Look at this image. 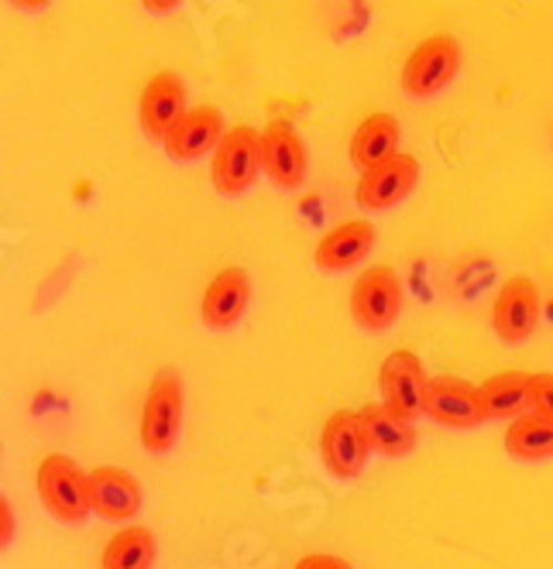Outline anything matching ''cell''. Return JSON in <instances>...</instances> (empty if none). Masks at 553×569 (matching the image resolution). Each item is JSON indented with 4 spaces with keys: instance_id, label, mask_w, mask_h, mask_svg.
<instances>
[{
    "instance_id": "obj_25",
    "label": "cell",
    "mask_w": 553,
    "mask_h": 569,
    "mask_svg": "<svg viewBox=\"0 0 553 569\" xmlns=\"http://www.w3.org/2000/svg\"><path fill=\"white\" fill-rule=\"evenodd\" d=\"M145 4V11H151V14H169V11H176L182 0H141Z\"/></svg>"
},
{
    "instance_id": "obj_17",
    "label": "cell",
    "mask_w": 553,
    "mask_h": 569,
    "mask_svg": "<svg viewBox=\"0 0 553 569\" xmlns=\"http://www.w3.org/2000/svg\"><path fill=\"white\" fill-rule=\"evenodd\" d=\"M399 120H395L392 113H368L358 131L350 134V161L358 172H368L375 166H382V161H388L392 154H399Z\"/></svg>"
},
{
    "instance_id": "obj_9",
    "label": "cell",
    "mask_w": 553,
    "mask_h": 569,
    "mask_svg": "<svg viewBox=\"0 0 553 569\" xmlns=\"http://www.w3.org/2000/svg\"><path fill=\"white\" fill-rule=\"evenodd\" d=\"M540 322V289L526 278H508L492 306V330L502 343H526Z\"/></svg>"
},
{
    "instance_id": "obj_7",
    "label": "cell",
    "mask_w": 553,
    "mask_h": 569,
    "mask_svg": "<svg viewBox=\"0 0 553 569\" xmlns=\"http://www.w3.org/2000/svg\"><path fill=\"white\" fill-rule=\"evenodd\" d=\"M372 442H368V432H365V422L358 412H334L320 432V457H324V467L340 477V480H354L362 477L368 460H372Z\"/></svg>"
},
{
    "instance_id": "obj_3",
    "label": "cell",
    "mask_w": 553,
    "mask_h": 569,
    "mask_svg": "<svg viewBox=\"0 0 553 569\" xmlns=\"http://www.w3.org/2000/svg\"><path fill=\"white\" fill-rule=\"evenodd\" d=\"M461 69V46L454 34H429L406 56L399 83L409 97H437L454 83Z\"/></svg>"
},
{
    "instance_id": "obj_24",
    "label": "cell",
    "mask_w": 553,
    "mask_h": 569,
    "mask_svg": "<svg viewBox=\"0 0 553 569\" xmlns=\"http://www.w3.org/2000/svg\"><path fill=\"white\" fill-rule=\"evenodd\" d=\"M0 539H4V546L14 539V508H11L8 498L0 501Z\"/></svg>"
},
{
    "instance_id": "obj_13",
    "label": "cell",
    "mask_w": 553,
    "mask_h": 569,
    "mask_svg": "<svg viewBox=\"0 0 553 569\" xmlns=\"http://www.w3.org/2000/svg\"><path fill=\"white\" fill-rule=\"evenodd\" d=\"M251 302V274L241 264L220 268L200 299V319L210 330H230Z\"/></svg>"
},
{
    "instance_id": "obj_21",
    "label": "cell",
    "mask_w": 553,
    "mask_h": 569,
    "mask_svg": "<svg viewBox=\"0 0 553 569\" xmlns=\"http://www.w3.org/2000/svg\"><path fill=\"white\" fill-rule=\"evenodd\" d=\"M530 381L533 375L526 371H502L492 375L482 388V401L488 419H520L530 409Z\"/></svg>"
},
{
    "instance_id": "obj_10",
    "label": "cell",
    "mask_w": 553,
    "mask_h": 569,
    "mask_svg": "<svg viewBox=\"0 0 553 569\" xmlns=\"http://www.w3.org/2000/svg\"><path fill=\"white\" fill-rule=\"evenodd\" d=\"M416 182H419V161L413 154L399 151L388 161H382V166L362 172L354 199H358V207H365V210H392L416 189Z\"/></svg>"
},
{
    "instance_id": "obj_18",
    "label": "cell",
    "mask_w": 553,
    "mask_h": 569,
    "mask_svg": "<svg viewBox=\"0 0 553 569\" xmlns=\"http://www.w3.org/2000/svg\"><path fill=\"white\" fill-rule=\"evenodd\" d=\"M358 416L365 422V432H368V442H372L375 453L399 460V457H409L416 450L419 432L409 419L388 412L385 405H365Z\"/></svg>"
},
{
    "instance_id": "obj_6",
    "label": "cell",
    "mask_w": 553,
    "mask_h": 569,
    "mask_svg": "<svg viewBox=\"0 0 553 569\" xmlns=\"http://www.w3.org/2000/svg\"><path fill=\"white\" fill-rule=\"evenodd\" d=\"M403 312V281L392 268L375 264L358 274L350 289V316L362 330H388Z\"/></svg>"
},
{
    "instance_id": "obj_15",
    "label": "cell",
    "mask_w": 553,
    "mask_h": 569,
    "mask_svg": "<svg viewBox=\"0 0 553 569\" xmlns=\"http://www.w3.org/2000/svg\"><path fill=\"white\" fill-rule=\"evenodd\" d=\"M90 501L100 518L128 521L141 511L145 491L141 480L125 467H97L90 470Z\"/></svg>"
},
{
    "instance_id": "obj_2",
    "label": "cell",
    "mask_w": 553,
    "mask_h": 569,
    "mask_svg": "<svg viewBox=\"0 0 553 569\" xmlns=\"http://www.w3.org/2000/svg\"><path fill=\"white\" fill-rule=\"evenodd\" d=\"M38 483V498H42L46 511L66 525L83 521L93 511L90 501V473L79 470V463L72 457L62 453H49L42 463H38L34 473Z\"/></svg>"
},
{
    "instance_id": "obj_22",
    "label": "cell",
    "mask_w": 553,
    "mask_h": 569,
    "mask_svg": "<svg viewBox=\"0 0 553 569\" xmlns=\"http://www.w3.org/2000/svg\"><path fill=\"white\" fill-rule=\"evenodd\" d=\"M530 409L553 419V375H533V381H530Z\"/></svg>"
},
{
    "instance_id": "obj_26",
    "label": "cell",
    "mask_w": 553,
    "mask_h": 569,
    "mask_svg": "<svg viewBox=\"0 0 553 569\" xmlns=\"http://www.w3.org/2000/svg\"><path fill=\"white\" fill-rule=\"evenodd\" d=\"M14 8H21V11H42L49 0H11Z\"/></svg>"
},
{
    "instance_id": "obj_5",
    "label": "cell",
    "mask_w": 553,
    "mask_h": 569,
    "mask_svg": "<svg viewBox=\"0 0 553 569\" xmlns=\"http://www.w3.org/2000/svg\"><path fill=\"white\" fill-rule=\"evenodd\" d=\"M378 391L388 412L403 416L409 422L416 416H426L429 375L423 368V360L413 350H392L378 368Z\"/></svg>"
},
{
    "instance_id": "obj_14",
    "label": "cell",
    "mask_w": 553,
    "mask_h": 569,
    "mask_svg": "<svg viewBox=\"0 0 553 569\" xmlns=\"http://www.w3.org/2000/svg\"><path fill=\"white\" fill-rule=\"evenodd\" d=\"M375 237L378 230L372 220H344L316 240L313 261L324 271H350L354 264H362L372 254Z\"/></svg>"
},
{
    "instance_id": "obj_4",
    "label": "cell",
    "mask_w": 553,
    "mask_h": 569,
    "mask_svg": "<svg viewBox=\"0 0 553 569\" xmlns=\"http://www.w3.org/2000/svg\"><path fill=\"white\" fill-rule=\"evenodd\" d=\"M261 134L248 124L227 128L224 141L214 151L210 179L220 196H241L261 176Z\"/></svg>"
},
{
    "instance_id": "obj_8",
    "label": "cell",
    "mask_w": 553,
    "mask_h": 569,
    "mask_svg": "<svg viewBox=\"0 0 553 569\" xmlns=\"http://www.w3.org/2000/svg\"><path fill=\"white\" fill-rule=\"evenodd\" d=\"M426 419L447 429H478L488 422L482 388H474L464 378L444 375V378H429L426 391Z\"/></svg>"
},
{
    "instance_id": "obj_20",
    "label": "cell",
    "mask_w": 553,
    "mask_h": 569,
    "mask_svg": "<svg viewBox=\"0 0 553 569\" xmlns=\"http://www.w3.org/2000/svg\"><path fill=\"white\" fill-rule=\"evenodd\" d=\"M505 450L508 457H516L523 463H540L553 457V419L540 412H526L520 419H512L505 429Z\"/></svg>"
},
{
    "instance_id": "obj_1",
    "label": "cell",
    "mask_w": 553,
    "mask_h": 569,
    "mask_svg": "<svg viewBox=\"0 0 553 569\" xmlns=\"http://www.w3.org/2000/svg\"><path fill=\"white\" fill-rule=\"evenodd\" d=\"M182 429V378L176 368H162L141 405V422H138V439L145 446V453L151 457H166Z\"/></svg>"
},
{
    "instance_id": "obj_12",
    "label": "cell",
    "mask_w": 553,
    "mask_h": 569,
    "mask_svg": "<svg viewBox=\"0 0 553 569\" xmlns=\"http://www.w3.org/2000/svg\"><path fill=\"white\" fill-rule=\"evenodd\" d=\"M186 87L182 79L169 69L155 72L145 90H141V100H138V120H141V131L151 138V141H166L169 131L182 120L186 113Z\"/></svg>"
},
{
    "instance_id": "obj_23",
    "label": "cell",
    "mask_w": 553,
    "mask_h": 569,
    "mask_svg": "<svg viewBox=\"0 0 553 569\" xmlns=\"http://www.w3.org/2000/svg\"><path fill=\"white\" fill-rule=\"evenodd\" d=\"M293 569H354L347 559H340V556H334V552H309V556H303Z\"/></svg>"
},
{
    "instance_id": "obj_16",
    "label": "cell",
    "mask_w": 553,
    "mask_h": 569,
    "mask_svg": "<svg viewBox=\"0 0 553 569\" xmlns=\"http://www.w3.org/2000/svg\"><path fill=\"white\" fill-rule=\"evenodd\" d=\"M227 128H224V113L210 103H200V107H189L182 113L179 124L169 131V138L162 141L169 158L176 161H192L200 154H210L217 151V144L224 141Z\"/></svg>"
},
{
    "instance_id": "obj_11",
    "label": "cell",
    "mask_w": 553,
    "mask_h": 569,
    "mask_svg": "<svg viewBox=\"0 0 553 569\" xmlns=\"http://www.w3.org/2000/svg\"><path fill=\"white\" fill-rule=\"evenodd\" d=\"M261 169L271 186L279 189H299L309 172V154L296 128L283 124V120H271L261 131Z\"/></svg>"
},
{
    "instance_id": "obj_19",
    "label": "cell",
    "mask_w": 553,
    "mask_h": 569,
    "mask_svg": "<svg viewBox=\"0 0 553 569\" xmlns=\"http://www.w3.org/2000/svg\"><path fill=\"white\" fill-rule=\"evenodd\" d=\"M158 559L155 532L145 525H128L113 532L100 552V569H151Z\"/></svg>"
}]
</instances>
